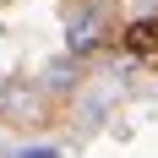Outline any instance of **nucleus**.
<instances>
[{"label":"nucleus","mask_w":158,"mask_h":158,"mask_svg":"<svg viewBox=\"0 0 158 158\" xmlns=\"http://www.w3.org/2000/svg\"><path fill=\"white\" fill-rule=\"evenodd\" d=\"M11 158H60V147H16Z\"/></svg>","instance_id":"nucleus-3"},{"label":"nucleus","mask_w":158,"mask_h":158,"mask_svg":"<svg viewBox=\"0 0 158 158\" xmlns=\"http://www.w3.org/2000/svg\"><path fill=\"white\" fill-rule=\"evenodd\" d=\"M126 44H131V55H142V60H158V22H136Z\"/></svg>","instance_id":"nucleus-2"},{"label":"nucleus","mask_w":158,"mask_h":158,"mask_svg":"<svg viewBox=\"0 0 158 158\" xmlns=\"http://www.w3.org/2000/svg\"><path fill=\"white\" fill-rule=\"evenodd\" d=\"M93 44H98V11L87 6V11L71 16V27H65V49H71V55H87Z\"/></svg>","instance_id":"nucleus-1"}]
</instances>
